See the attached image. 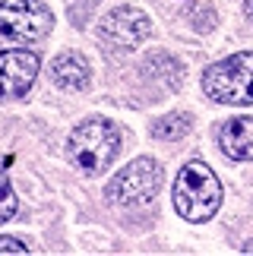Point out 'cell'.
Masks as SVG:
<instances>
[{"label": "cell", "instance_id": "6da1fadb", "mask_svg": "<svg viewBox=\"0 0 253 256\" xmlns=\"http://www.w3.org/2000/svg\"><path fill=\"white\" fill-rule=\"evenodd\" d=\"M222 206V184L209 164L187 162L174 180V209L184 222H209Z\"/></svg>", "mask_w": 253, "mask_h": 256}, {"label": "cell", "instance_id": "7a4b0ae2", "mask_svg": "<svg viewBox=\"0 0 253 256\" xmlns=\"http://www.w3.org/2000/svg\"><path fill=\"white\" fill-rule=\"evenodd\" d=\"M70 162L76 164V171L82 174H102L108 164L118 158L120 152V133L118 126L104 117H92V120L80 124L70 133Z\"/></svg>", "mask_w": 253, "mask_h": 256}, {"label": "cell", "instance_id": "3957f363", "mask_svg": "<svg viewBox=\"0 0 253 256\" xmlns=\"http://www.w3.org/2000/svg\"><path fill=\"white\" fill-rule=\"evenodd\" d=\"M202 92L218 104H253V51L212 64L202 73Z\"/></svg>", "mask_w": 253, "mask_h": 256}, {"label": "cell", "instance_id": "277c9868", "mask_svg": "<svg viewBox=\"0 0 253 256\" xmlns=\"http://www.w3.org/2000/svg\"><path fill=\"white\" fill-rule=\"evenodd\" d=\"M162 186V164L155 158H136L130 162L124 171L114 174V180L108 184L104 196L114 206H124V209H136V206H146L155 200Z\"/></svg>", "mask_w": 253, "mask_h": 256}, {"label": "cell", "instance_id": "5b68a950", "mask_svg": "<svg viewBox=\"0 0 253 256\" xmlns=\"http://www.w3.org/2000/svg\"><path fill=\"white\" fill-rule=\"evenodd\" d=\"M51 26L54 16L42 0H0V35L13 42H38Z\"/></svg>", "mask_w": 253, "mask_h": 256}, {"label": "cell", "instance_id": "8992f818", "mask_svg": "<svg viewBox=\"0 0 253 256\" xmlns=\"http://www.w3.org/2000/svg\"><path fill=\"white\" fill-rule=\"evenodd\" d=\"M98 32H102V38H108V42L118 44V48H136L152 35V22H149V16H146L142 10L118 6L102 19Z\"/></svg>", "mask_w": 253, "mask_h": 256}, {"label": "cell", "instance_id": "52a82bcc", "mask_svg": "<svg viewBox=\"0 0 253 256\" xmlns=\"http://www.w3.org/2000/svg\"><path fill=\"white\" fill-rule=\"evenodd\" d=\"M38 76V57L32 51H4L0 54V102L22 98Z\"/></svg>", "mask_w": 253, "mask_h": 256}, {"label": "cell", "instance_id": "ba28073f", "mask_svg": "<svg viewBox=\"0 0 253 256\" xmlns=\"http://www.w3.org/2000/svg\"><path fill=\"white\" fill-rule=\"evenodd\" d=\"M218 146L228 158L253 162V117H228L218 126Z\"/></svg>", "mask_w": 253, "mask_h": 256}, {"label": "cell", "instance_id": "9c48e42d", "mask_svg": "<svg viewBox=\"0 0 253 256\" xmlns=\"http://www.w3.org/2000/svg\"><path fill=\"white\" fill-rule=\"evenodd\" d=\"M51 76H54V82L60 86V88H70V92H82V88L89 86V80H92V70H89V64H86V57H82V54H76V51H64V54L51 64Z\"/></svg>", "mask_w": 253, "mask_h": 256}, {"label": "cell", "instance_id": "30bf717a", "mask_svg": "<svg viewBox=\"0 0 253 256\" xmlns=\"http://www.w3.org/2000/svg\"><path fill=\"white\" fill-rule=\"evenodd\" d=\"M190 126H193V117L187 111L168 114V117H162V120L152 124V136L155 140H164V142H174V140H184V136L190 133Z\"/></svg>", "mask_w": 253, "mask_h": 256}, {"label": "cell", "instance_id": "8fae6325", "mask_svg": "<svg viewBox=\"0 0 253 256\" xmlns=\"http://www.w3.org/2000/svg\"><path fill=\"white\" fill-rule=\"evenodd\" d=\"M16 193H13V186H10V177L0 171V224L10 222L16 215Z\"/></svg>", "mask_w": 253, "mask_h": 256}, {"label": "cell", "instance_id": "7c38bea8", "mask_svg": "<svg viewBox=\"0 0 253 256\" xmlns=\"http://www.w3.org/2000/svg\"><path fill=\"white\" fill-rule=\"evenodd\" d=\"M0 253H28V247L16 238H0Z\"/></svg>", "mask_w": 253, "mask_h": 256}, {"label": "cell", "instance_id": "4fadbf2b", "mask_svg": "<svg viewBox=\"0 0 253 256\" xmlns=\"http://www.w3.org/2000/svg\"><path fill=\"white\" fill-rule=\"evenodd\" d=\"M244 13H247V19L253 22V0H244Z\"/></svg>", "mask_w": 253, "mask_h": 256}, {"label": "cell", "instance_id": "5bb4252c", "mask_svg": "<svg viewBox=\"0 0 253 256\" xmlns=\"http://www.w3.org/2000/svg\"><path fill=\"white\" fill-rule=\"evenodd\" d=\"M240 250H244V253H253V240H247V244H244Z\"/></svg>", "mask_w": 253, "mask_h": 256}]
</instances>
